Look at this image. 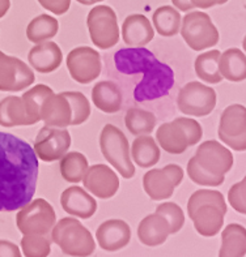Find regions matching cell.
<instances>
[{"label": "cell", "mask_w": 246, "mask_h": 257, "mask_svg": "<svg viewBox=\"0 0 246 257\" xmlns=\"http://www.w3.org/2000/svg\"><path fill=\"white\" fill-rule=\"evenodd\" d=\"M172 3L178 11H182V12H187V11H191L194 8L190 0H172Z\"/></svg>", "instance_id": "44"}, {"label": "cell", "mask_w": 246, "mask_h": 257, "mask_svg": "<svg viewBox=\"0 0 246 257\" xmlns=\"http://www.w3.org/2000/svg\"><path fill=\"white\" fill-rule=\"evenodd\" d=\"M156 213L161 214L167 219L171 234H177L185 225L184 210L176 202H162L156 208Z\"/></svg>", "instance_id": "39"}, {"label": "cell", "mask_w": 246, "mask_h": 257, "mask_svg": "<svg viewBox=\"0 0 246 257\" xmlns=\"http://www.w3.org/2000/svg\"><path fill=\"white\" fill-rule=\"evenodd\" d=\"M59 30V23L50 15H40L34 17L27 26V38L30 42L41 43L54 38Z\"/></svg>", "instance_id": "30"}, {"label": "cell", "mask_w": 246, "mask_h": 257, "mask_svg": "<svg viewBox=\"0 0 246 257\" xmlns=\"http://www.w3.org/2000/svg\"><path fill=\"white\" fill-rule=\"evenodd\" d=\"M84 188L93 196L102 200L112 199L119 189V178L106 165H95L88 167L83 178Z\"/></svg>", "instance_id": "15"}, {"label": "cell", "mask_w": 246, "mask_h": 257, "mask_svg": "<svg viewBox=\"0 0 246 257\" xmlns=\"http://www.w3.org/2000/svg\"><path fill=\"white\" fill-rule=\"evenodd\" d=\"M221 52L219 50H211L200 54L194 63L195 73L202 81L207 84H219L224 80L219 71V58Z\"/></svg>", "instance_id": "29"}, {"label": "cell", "mask_w": 246, "mask_h": 257, "mask_svg": "<svg viewBox=\"0 0 246 257\" xmlns=\"http://www.w3.org/2000/svg\"><path fill=\"white\" fill-rule=\"evenodd\" d=\"M36 45L28 54L29 64L40 73H51L59 68L63 60V52L59 46L51 41Z\"/></svg>", "instance_id": "20"}, {"label": "cell", "mask_w": 246, "mask_h": 257, "mask_svg": "<svg viewBox=\"0 0 246 257\" xmlns=\"http://www.w3.org/2000/svg\"><path fill=\"white\" fill-rule=\"evenodd\" d=\"M219 71L220 75L228 81H243L246 78L245 54L238 49H228L220 54Z\"/></svg>", "instance_id": "25"}, {"label": "cell", "mask_w": 246, "mask_h": 257, "mask_svg": "<svg viewBox=\"0 0 246 257\" xmlns=\"http://www.w3.org/2000/svg\"><path fill=\"white\" fill-rule=\"evenodd\" d=\"M156 140L169 154H182L189 148L184 130L177 123H174V120L161 124L156 131Z\"/></svg>", "instance_id": "24"}, {"label": "cell", "mask_w": 246, "mask_h": 257, "mask_svg": "<svg viewBox=\"0 0 246 257\" xmlns=\"http://www.w3.org/2000/svg\"><path fill=\"white\" fill-rule=\"evenodd\" d=\"M246 252V230L242 225L229 223L221 232L220 257H242Z\"/></svg>", "instance_id": "26"}, {"label": "cell", "mask_w": 246, "mask_h": 257, "mask_svg": "<svg viewBox=\"0 0 246 257\" xmlns=\"http://www.w3.org/2000/svg\"><path fill=\"white\" fill-rule=\"evenodd\" d=\"M51 240L62 249L63 253L68 256H91L96 249L95 239L91 231L72 217H66L55 222L51 230Z\"/></svg>", "instance_id": "3"}, {"label": "cell", "mask_w": 246, "mask_h": 257, "mask_svg": "<svg viewBox=\"0 0 246 257\" xmlns=\"http://www.w3.org/2000/svg\"><path fill=\"white\" fill-rule=\"evenodd\" d=\"M53 93V89L43 84L36 85V86H33V88L24 93L21 99L24 102V107L27 111V115L33 124H37L41 120V107H42L43 101Z\"/></svg>", "instance_id": "34"}, {"label": "cell", "mask_w": 246, "mask_h": 257, "mask_svg": "<svg viewBox=\"0 0 246 257\" xmlns=\"http://www.w3.org/2000/svg\"><path fill=\"white\" fill-rule=\"evenodd\" d=\"M38 158L27 141L0 132V212H15L33 199Z\"/></svg>", "instance_id": "1"}, {"label": "cell", "mask_w": 246, "mask_h": 257, "mask_svg": "<svg viewBox=\"0 0 246 257\" xmlns=\"http://www.w3.org/2000/svg\"><path fill=\"white\" fill-rule=\"evenodd\" d=\"M181 36L194 51H202L216 46L220 39L219 30L211 17L204 12H190L181 20Z\"/></svg>", "instance_id": "5"}, {"label": "cell", "mask_w": 246, "mask_h": 257, "mask_svg": "<svg viewBox=\"0 0 246 257\" xmlns=\"http://www.w3.org/2000/svg\"><path fill=\"white\" fill-rule=\"evenodd\" d=\"M228 0H217V6H221V4H225Z\"/></svg>", "instance_id": "48"}, {"label": "cell", "mask_w": 246, "mask_h": 257, "mask_svg": "<svg viewBox=\"0 0 246 257\" xmlns=\"http://www.w3.org/2000/svg\"><path fill=\"white\" fill-rule=\"evenodd\" d=\"M154 37L153 26L149 20L140 13L130 15L122 25V38L130 47H144Z\"/></svg>", "instance_id": "18"}, {"label": "cell", "mask_w": 246, "mask_h": 257, "mask_svg": "<svg viewBox=\"0 0 246 257\" xmlns=\"http://www.w3.org/2000/svg\"><path fill=\"white\" fill-rule=\"evenodd\" d=\"M20 257L21 252L19 245H16L12 241L0 240V257Z\"/></svg>", "instance_id": "43"}, {"label": "cell", "mask_w": 246, "mask_h": 257, "mask_svg": "<svg viewBox=\"0 0 246 257\" xmlns=\"http://www.w3.org/2000/svg\"><path fill=\"white\" fill-rule=\"evenodd\" d=\"M45 10L54 15H64L71 7V0H37Z\"/></svg>", "instance_id": "42"}, {"label": "cell", "mask_w": 246, "mask_h": 257, "mask_svg": "<svg viewBox=\"0 0 246 257\" xmlns=\"http://www.w3.org/2000/svg\"><path fill=\"white\" fill-rule=\"evenodd\" d=\"M130 156L132 157V161L139 167L149 169L160 161L161 152L153 137L148 136V135H141L132 143Z\"/></svg>", "instance_id": "27"}, {"label": "cell", "mask_w": 246, "mask_h": 257, "mask_svg": "<svg viewBox=\"0 0 246 257\" xmlns=\"http://www.w3.org/2000/svg\"><path fill=\"white\" fill-rule=\"evenodd\" d=\"M115 67L121 73H141L134 90L138 102L153 101L169 94L174 85V73L169 65L161 63L145 47H128L119 50L114 55Z\"/></svg>", "instance_id": "2"}, {"label": "cell", "mask_w": 246, "mask_h": 257, "mask_svg": "<svg viewBox=\"0 0 246 257\" xmlns=\"http://www.w3.org/2000/svg\"><path fill=\"white\" fill-rule=\"evenodd\" d=\"M60 204L64 212L81 219L91 218L97 210V201L92 195L77 186L64 189L60 196Z\"/></svg>", "instance_id": "17"}, {"label": "cell", "mask_w": 246, "mask_h": 257, "mask_svg": "<svg viewBox=\"0 0 246 257\" xmlns=\"http://www.w3.org/2000/svg\"><path fill=\"white\" fill-rule=\"evenodd\" d=\"M216 91L202 82H187L178 93L177 106L189 116H207L216 107Z\"/></svg>", "instance_id": "8"}, {"label": "cell", "mask_w": 246, "mask_h": 257, "mask_svg": "<svg viewBox=\"0 0 246 257\" xmlns=\"http://www.w3.org/2000/svg\"><path fill=\"white\" fill-rule=\"evenodd\" d=\"M51 238L50 234H28L21 239V248L24 256L46 257L51 252Z\"/></svg>", "instance_id": "36"}, {"label": "cell", "mask_w": 246, "mask_h": 257, "mask_svg": "<svg viewBox=\"0 0 246 257\" xmlns=\"http://www.w3.org/2000/svg\"><path fill=\"white\" fill-rule=\"evenodd\" d=\"M55 222V210L45 199H32L16 214V226L24 235L50 234Z\"/></svg>", "instance_id": "6"}, {"label": "cell", "mask_w": 246, "mask_h": 257, "mask_svg": "<svg viewBox=\"0 0 246 257\" xmlns=\"http://www.w3.org/2000/svg\"><path fill=\"white\" fill-rule=\"evenodd\" d=\"M11 7V0H0V19L6 16Z\"/></svg>", "instance_id": "46"}, {"label": "cell", "mask_w": 246, "mask_h": 257, "mask_svg": "<svg viewBox=\"0 0 246 257\" xmlns=\"http://www.w3.org/2000/svg\"><path fill=\"white\" fill-rule=\"evenodd\" d=\"M219 139L236 152L246 149V108L242 104H230L220 116Z\"/></svg>", "instance_id": "10"}, {"label": "cell", "mask_w": 246, "mask_h": 257, "mask_svg": "<svg viewBox=\"0 0 246 257\" xmlns=\"http://www.w3.org/2000/svg\"><path fill=\"white\" fill-rule=\"evenodd\" d=\"M76 2L83 4V6H92V4L100 3V2H102V0H76Z\"/></svg>", "instance_id": "47"}, {"label": "cell", "mask_w": 246, "mask_h": 257, "mask_svg": "<svg viewBox=\"0 0 246 257\" xmlns=\"http://www.w3.org/2000/svg\"><path fill=\"white\" fill-rule=\"evenodd\" d=\"M181 15L174 7L162 6L152 15L154 29L162 37L177 36L181 26Z\"/></svg>", "instance_id": "31"}, {"label": "cell", "mask_w": 246, "mask_h": 257, "mask_svg": "<svg viewBox=\"0 0 246 257\" xmlns=\"http://www.w3.org/2000/svg\"><path fill=\"white\" fill-rule=\"evenodd\" d=\"M96 239L104 251H119L130 243L131 228L127 222L122 219H109L99 226Z\"/></svg>", "instance_id": "16"}, {"label": "cell", "mask_w": 246, "mask_h": 257, "mask_svg": "<svg viewBox=\"0 0 246 257\" xmlns=\"http://www.w3.org/2000/svg\"><path fill=\"white\" fill-rule=\"evenodd\" d=\"M92 102L102 112L115 114L121 110L123 95L115 82L100 81L92 89Z\"/></svg>", "instance_id": "23"}, {"label": "cell", "mask_w": 246, "mask_h": 257, "mask_svg": "<svg viewBox=\"0 0 246 257\" xmlns=\"http://www.w3.org/2000/svg\"><path fill=\"white\" fill-rule=\"evenodd\" d=\"M62 94L68 99L72 111L71 125H80L86 123L91 116V103L88 98L80 91H63Z\"/></svg>", "instance_id": "37"}, {"label": "cell", "mask_w": 246, "mask_h": 257, "mask_svg": "<svg viewBox=\"0 0 246 257\" xmlns=\"http://www.w3.org/2000/svg\"><path fill=\"white\" fill-rule=\"evenodd\" d=\"M89 37L101 50L112 49L119 41L118 19L114 10L108 6H96L87 17Z\"/></svg>", "instance_id": "7"}, {"label": "cell", "mask_w": 246, "mask_h": 257, "mask_svg": "<svg viewBox=\"0 0 246 257\" xmlns=\"http://www.w3.org/2000/svg\"><path fill=\"white\" fill-rule=\"evenodd\" d=\"M71 117H72L71 106L68 99L62 93L60 94L53 93L43 101L41 107V120L45 121V125L67 128L71 125Z\"/></svg>", "instance_id": "19"}, {"label": "cell", "mask_w": 246, "mask_h": 257, "mask_svg": "<svg viewBox=\"0 0 246 257\" xmlns=\"http://www.w3.org/2000/svg\"><path fill=\"white\" fill-rule=\"evenodd\" d=\"M0 125L7 128L17 125H33L27 115L24 102L20 97L11 95L0 102Z\"/></svg>", "instance_id": "28"}, {"label": "cell", "mask_w": 246, "mask_h": 257, "mask_svg": "<svg viewBox=\"0 0 246 257\" xmlns=\"http://www.w3.org/2000/svg\"><path fill=\"white\" fill-rule=\"evenodd\" d=\"M156 116L151 111L143 110V108H128L126 112L125 123L128 132L134 136H141V135H149L154 131L156 125Z\"/></svg>", "instance_id": "33"}, {"label": "cell", "mask_w": 246, "mask_h": 257, "mask_svg": "<svg viewBox=\"0 0 246 257\" xmlns=\"http://www.w3.org/2000/svg\"><path fill=\"white\" fill-rule=\"evenodd\" d=\"M187 175L191 179V182L204 187H219L225 180V176L213 175L202 166H199V163L197 162L194 157L187 163Z\"/></svg>", "instance_id": "38"}, {"label": "cell", "mask_w": 246, "mask_h": 257, "mask_svg": "<svg viewBox=\"0 0 246 257\" xmlns=\"http://www.w3.org/2000/svg\"><path fill=\"white\" fill-rule=\"evenodd\" d=\"M194 158L199 163V166L216 176H225L233 166L232 152L216 140H208L200 144Z\"/></svg>", "instance_id": "14"}, {"label": "cell", "mask_w": 246, "mask_h": 257, "mask_svg": "<svg viewBox=\"0 0 246 257\" xmlns=\"http://www.w3.org/2000/svg\"><path fill=\"white\" fill-rule=\"evenodd\" d=\"M36 80L34 72L23 60L0 51V91H20Z\"/></svg>", "instance_id": "13"}, {"label": "cell", "mask_w": 246, "mask_h": 257, "mask_svg": "<svg viewBox=\"0 0 246 257\" xmlns=\"http://www.w3.org/2000/svg\"><path fill=\"white\" fill-rule=\"evenodd\" d=\"M174 123H177L184 130L189 147L197 145L200 141V139H202V136H203L202 125L195 119H190V117H177V119H174Z\"/></svg>", "instance_id": "40"}, {"label": "cell", "mask_w": 246, "mask_h": 257, "mask_svg": "<svg viewBox=\"0 0 246 257\" xmlns=\"http://www.w3.org/2000/svg\"><path fill=\"white\" fill-rule=\"evenodd\" d=\"M88 167L87 157L79 152H69L60 158V175L68 183L81 182Z\"/></svg>", "instance_id": "32"}, {"label": "cell", "mask_w": 246, "mask_h": 257, "mask_svg": "<svg viewBox=\"0 0 246 257\" xmlns=\"http://www.w3.org/2000/svg\"><path fill=\"white\" fill-rule=\"evenodd\" d=\"M171 235V228L167 219L158 213L147 215L138 226V238L141 244L147 247H157L164 244Z\"/></svg>", "instance_id": "21"}, {"label": "cell", "mask_w": 246, "mask_h": 257, "mask_svg": "<svg viewBox=\"0 0 246 257\" xmlns=\"http://www.w3.org/2000/svg\"><path fill=\"white\" fill-rule=\"evenodd\" d=\"M228 201L236 212L239 214L246 213V179L243 178L241 182L236 183L230 187L228 192Z\"/></svg>", "instance_id": "41"}, {"label": "cell", "mask_w": 246, "mask_h": 257, "mask_svg": "<svg viewBox=\"0 0 246 257\" xmlns=\"http://www.w3.org/2000/svg\"><path fill=\"white\" fill-rule=\"evenodd\" d=\"M206 204L216 206L224 214H226V212H228V206H226L223 193L219 192V191H213V189H199V191L194 192L190 196L189 202H187V213H189V217L200 205H206Z\"/></svg>", "instance_id": "35"}, {"label": "cell", "mask_w": 246, "mask_h": 257, "mask_svg": "<svg viewBox=\"0 0 246 257\" xmlns=\"http://www.w3.org/2000/svg\"><path fill=\"white\" fill-rule=\"evenodd\" d=\"M99 141L105 160L125 179H131L135 175V166L130 156V145L126 135L113 124H106L100 134Z\"/></svg>", "instance_id": "4"}, {"label": "cell", "mask_w": 246, "mask_h": 257, "mask_svg": "<svg viewBox=\"0 0 246 257\" xmlns=\"http://www.w3.org/2000/svg\"><path fill=\"white\" fill-rule=\"evenodd\" d=\"M184 180V170L178 165H167L162 169L149 170L143 176L144 192L153 201L171 199L174 188Z\"/></svg>", "instance_id": "9"}, {"label": "cell", "mask_w": 246, "mask_h": 257, "mask_svg": "<svg viewBox=\"0 0 246 257\" xmlns=\"http://www.w3.org/2000/svg\"><path fill=\"white\" fill-rule=\"evenodd\" d=\"M194 8H202V10H207L213 6H217V0H190Z\"/></svg>", "instance_id": "45"}, {"label": "cell", "mask_w": 246, "mask_h": 257, "mask_svg": "<svg viewBox=\"0 0 246 257\" xmlns=\"http://www.w3.org/2000/svg\"><path fill=\"white\" fill-rule=\"evenodd\" d=\"M224 213L213 205H200L190 215L194 222V228L204 238L216 236L224 225Z\"/></svg>", "instance_id": "22"}, {"label": "cell", "mask_w": 246, "mask_h": 257, "mask_svg": "<svg viewBox=\"0 0 246 257\" xmlns=\"http://www.w3.org/2000/svg\"><path fill=\"white\" fill-rule=\"evenodd\" d=\"M71 135L64 128L45 127L41 128L34 141L33 150L36 156L43 162H54L60 160L71 148Z\"/></svg>", "instance_id": "11"}, {"label": "cell", "mask_w": 246, "mask_h": 257, "mask_svg": "<svg viewBox=\"0 0 246 257\" xmlns=\"http://www.w3.org/2000/svg\"><path fill=\"white\" fill-rule=\"evenodd\" d=\"M66 64L71 77L79 84H91L95 81L102 69L101 56L88 46L76 47L69 51Z\"/></svg>", "instance_id": "12"}]
</instances>
